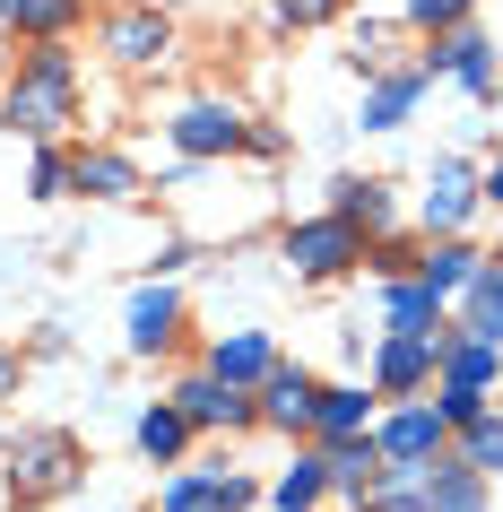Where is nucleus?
<instances>
[{"instance_id":"nucleus-12","label":"nucleus","mask_w":503,"mask_h":512,"mask_svg":"<svg viewBox=\"0 0 503 512\" xmlns=\"http://www.w3.org/2000/svg\"><path fill=\"white\" fill-rule=\"evenodd\" d=\"M269 365H278V348H269L261 330H235V339H217V348H209V374L235 382V391H243V382H269Z\"/></svg>"},{"instance_id":"nucleus-1","label":"nucleus","mask_w":503,"mask_h":512,"mask_svg":"<svg viewBox=\"0 0 503 512\" xmlns=\"http://www.w3.org/2000/svg\"><path fill=\"white\" fill-rule=\"evenodd\" d=\"M0 113H9V131L27 139H53L61 122H79V70H70V53H27L18 61V87L0 96Z\"/></svg>"},{"instance_id":"nucleus-35","label":"nucleus","mask_w":503,"mask_h":512,"mask_svg":"<svg viewBox=\"0 0 503 512\" xmlns=\"http://www.w3.org/2000/svg\"><path fill=\"white\" fill-rule=\"evenodd\" d=\"M0 131H9V113H0Z\"/></svg>"},{"instance_id":"nucleus-31","label":"nucleus","mask_w":503,"mask_h":512,"mask_svg":"<svg viewBox=\"0 0 503 512\" xmlns=\"http://www.w3.org/2000/svg\"><path fill=\"white\" fill-rule=\"evenodd\" d=\"M365 512H425V495H417V486H391V478H382V486L365 495Z\"/></svg>"},{"instance_id":"nucleus-28","label":"nucleus","mask_w":503,"mask_h":512,"mask_svg":"<svg viewBox=\"0 0 503 512\" xmlns=\"http://www.w3.org/2000/svg\"><path fill=\"white\" fill-rule=\"evenodd\" d=\"M408 27L451 35V27H469V0H408Z\"/></svg>"},{"instance_id":"nucleus-15","label":"nucleus","mask_w":503,"mask_h":512,"mask_svg":"<svg viewBox=\"0 0 503 512\" xmlns=\"http://www.w3.org/2000/svg\"><path fill=\"white\" fill-rule=\"evenodd\" d=\"M382 322L391 330H443V287H434V278H399L391 296H382Z\"/></svg>"},{"instance_id":"nucleus-34","label":"nucleus","mask_w":503,"mask_h":512,"mask_svg":"<svg viewBox=\"0 0 503 512\" xmlns=\"http://www.w3.org/2000/svg\"><path fill=\"white\" fill-rule=\"evenodd\" d=\"M0 9H18V0H0Z\"/></svg>"},{"instance_id":"nucleus-21","label":"nucleus","mask_w":503,"mask_h":512,"mask_svg":"<svg viewBox=\"0 0 503 512\" xmlns=\"http://www.w3.org/2000/svg\"><path fill=\"white\" fill-rule=\"evenodd\" d=\"M183 434H191V417L165 400V408H148V417H139V452H148V460H174V452H183Z\"/></svg>"},{"instance_id":"nucleus-24","label":"nucleus","mask_w":503,"mask_h":512,"mask_svg":"<svg viewBox=\"0 0 503 512\" xmlns=\"http://www.w3.org/2000/svg\"><path fill=\"white\" fill-rule=\"evenodd\" d=\"M79 9H87V0H18L9 18H18V35H61Z\"/></svg>"},{"instance_id":"nucleus-11","label":"nucleus","mask_w":503,"mask_h":512,"mask_svg":"<svg viewBox=\"0 0 503 512\" xmlns=\"http://www.w3.org/2000/svg\"><path fill=\"white\" fill-rule=\"evenodd\" d=\"M165 44H174V27H165L157 9H122L105 27V53L113 61H165Z\"/></svg>"},{"instance_id":"nucleus-14","label":"nucleus","mask_w":503,"mask_h":512,"mask_svg":"<svg viewBox=\"0 0 503 512\" xmlns=\"http://www.w3.org/2000/svg\"><path fill=\"white\" fill-rule=\"evenodd\" d=\"M434 70H460V87H469V96H495V44H486V35H469V27L443 35Z\"/></svg>"},{"instance_id":"nucleus-29","label":"nucleus","mask_w":503,"mask_h":512,"mask_svg":"<svg viewBox=\"0 0 503 512\" xmlns=\"http://www.w3.org/2000/svg\"><path fill=\"white\" fill-rule=\"evenodd\" d=\"M339 9H347V0H278V18H287V27H330Z\"/></svg>"},{"instance_id":"nucleus-33","label":"nucleus","mask_w":503,"mask_h":512,"mask_svg":"<svg viewBox=\"0 0 503 512\" xmlns=\"http://www.w3.org/2000/svg\"><path fill=\"white\" fill-rule=\"evenodd\" d=\"M9 382H18V356H9V348H0V391H9Z\"/></svg>"},{"instance_id":"nucleus-9","label":"nucleus","mask_w":503,"mask_h":512,"mask_svg":"<svg viewBox=\"0 0 503 512\" xmlns=\"http://www.w3.org/2000/svg\"><path fill=\"white\" fill-rule=\"evenodd\" d=\"M382 478H391V460H382V443H373V434H347V443H330V486H339L347 504H365Z\"/></svg>"},{"instance_id":"nucleus-23","label":"nucleus","mask_w":503,"mask_h":512,"mask_svg":"<svg viewBox=\"0 0 503 512\" xmlns=\"http://www.w3.org/2000/svg\"><path fill=\"white\" fill-rule=\"evenodd\" d=\"M321 486H330V460H295L287 478H278V512H304V504H321Z\"/></svg>"},{"instance_id":"nucleus-16","label":"nucleus","mask_w":503,"mask_h":512,"mask_svg":"<svg viewBox=\"0 0 503 512\" xmlns=\"http://www.w3.org/2000/svg\"><path fill=\"white\" fill-rule=\"evenodd\" d=\"M174 322H183L174 287H139V296H131V348H139V356H157L165 339H174Z\"/></svg>"},{"instance_id":"nucleus-27","label":"nucleus","mask_w":503,"mask_h":512,"mask_svg":"<svg viewBox=\"0 0 503 512\" xmlns=\"http://www.w3.org/2000/svg\"><path fill=\"white\" fill-rule=\"evenodd\" d=\"M70 183H79V157H61V148H44V157H35V200H61Z\"/></svg>"},{"instance_id":"nucleus-3","label":"nucleus","mask_w":503,"mask_h":512,"mask_svg":"<svg viewBox=\"0 0 503 512\" xmlns=\"http://www.w3.org/2000/svg\"><path fill=\"white\" fill-rule=\"evenodd\" d=\"M287 261H295V278H339L347 261H365V235H356L339 209L304 217V226H287Z\"/></svg>"},{"instance_id":"nucleus-26","label":"nucleus","mask_w":503,"mask_h":512,"mask_svg":"<svg viewBox=\"0 0 503 512\" xmlns=\"http://www.w3.org/2000/svg\"><path fill=\"white\" fill-rule=\"evenodd\" d=\"M382 191H391V183H339V217H347V226H382V217H391Z\"/></svg>"},{"instance_id":"nucleus-4","label":"nucleus","mask_w":503,"mask_h":512,"mask_svg":"<svg viewBox=\"0 0 503 512\" xmlns=\"http://www.w3.org/2000/svg\"><path fill=\"white\" fill-rule=\"evenodd\" d=\"M373 443H382V460H391V478H417L425 460H443L451 417H443V408H399V417L373 434Z\"/></svg>"},{"instance_id":"nucleus-25","label":"nucleus","mask_w":503,"mask_h":512,"mask_svg":"<svg viewBox=\"0 0 503 512\" xmlns=\"http://www.w3.org/2000/svg\"><path fill=\"white\" fill-rule=\"evenodd\" d=\"M425 278L451 296V287H469V278H477V252H469V243H434V252H425Z\"/></svg>"},{"instance_id":"nucleus-19","label":"nucleus","mask_w":503,"mask_h":512,"mask_svg":"<svg viewBox=\"0 0 503 512\" xmlns=\"http://www.w3.org/2000/svg\"><path fill=\"white\" fill-rule=\"evenodd\" d=\"M79 191H96V200H139V165L96 148V157H79Z\"/></svg>"},{"instance_id":"nucleus-8","label":"nucleus","mask_w":503,"mask_h":512,"mask_svg":"<svg viewBox=\"0 0 503 512\" xmlns=\"http://www.w3.org/2000/svg\"><path fill=\"white\" fill-rule=\"evenodd\" d=\"M313 408H321V382L304 374V365H269V382H261V417L269 426H313Z\"/></svg>"},{"instance_id":"nucleus-2","label":"nucleus","mask_w":503,"mask_h":512,"mask_svg":"<svg viewBox=\"0 0 503 512\" xmlns=\"http://www.w3.org/2000/svg\"><path fill=\"white\" fill-rule=\"evenodd\" d=\"M79 434H61V426H44V434H18V452H9V486H18V504H53V495H70L79 486Z\"/></svg>"},{"instance_id":"nucleus-30","label":"nucleus","mask_w":503,"mask_h":512,"mask_svg":"<svg viewBox=\"0 0 503 512\" xmlns=\"http://www.w3.org/2000/svg\"><path fill=\"white\" fill-rule=\"evenodd\" d=\"M443 417H451V434H460L469 417H486V391H460V382H443Z\"/></svg>"},{"instance_id":"nucleus-22","label":"nucleus","mask_w":503,"mask_h":512,"mask_svg":"<svg viewBox=\"0 0 503 512\" xmlns=\"http://www.w3.org/2000/svg\"><path fill=\"white\" fill-rule=\"evenodd\" d=\"M460 460H469V469H503V417H495V408L460 426Z\"/></svg>"},{"instance_id":"nucleus-6","label":"nucleus","mask_w":503,"mask_h":512,"mask_svg":"<svg viewBox=\"0 0 503 512\" xmlns=\"http://www.w3.org/2000/svg\"><path fill=\"white\" fill-rule=\"evenodd\" d=\"M243 113L235 105H183L174 113V148H183V157H226V148H243Z\"/></svg>"},{"instance_id":"nucleus-13","label":"nucleus","mask_w":503,"mask_h":512,"mask_svg":"<svg viewBox=\"0 0 503 512\" xmlns=\"http://www.w3.org/2000/svg\"><path fill=\"white\" fill-rule=\"evenodd\" d=\"M460 330H477V339L503 348V261H477V278L460 287Z\"/></svg>"},{"instance_id":"nucleus-5","label":"nucleus","mask_w":503,"mask_h":512,"mask_svg":"<svg viewBox=\"0 0 503 512\" xmlns=\"http://www.w3.org/2000/svg\"><path fill=\"white\" fill-rule=\"evenodd\" d=\"M443 348H451V330H391L382 339V391H417L425 374H443Z\"/></svg>"},{"instance_id":"nucleus-17","label":"nucleus","mask_w":503,"mask_h":512,"mask_svg":"<svg viewBox=\"0 0 503 512\" xmlns=\"http://www.w3.org/2000/svg\"><path fill=\"white\" fill-rule=\"evenodd\" d=\"M469 209H477V183L460 174V165H434V183H425V226H434V235H451Z\"/></svg>"},{"instance_id":"nucleus-7","label":"nucleus","mask_w":503,"mask_h":512,"mask_svg":"<svg viewBox=\"0 0 503 512\" xmlns=\"http://www.w3.org/2000/svg\"><path fill=\"white\" fill-rule=\"evenodd\" d=\"M417 495H425V512H486V469H469V460H425Z\"/></svg>"},{"instance_id":"nucleus-18","label":"nucleus","mask_w":503,"mask_h":512,"mask_svg":"<svg viewBox=\"0 0 503 512\" xmlns=\"http://www.w3.org/2000/svg\"><path fill=\"white\" fill-rule=\"evenodd\" d=\"M417 96H425V70H399V79H382L365 96V131H399L408 113H417Z\"/></svg>"},{"instance_id":"nucleus-20","label":"nucleus","mask_w":503,"mask_h":512,"mask_svg":"<svg viewBox=\"0 0 503 512\" xmlns=\"http://www.w3.org/2000/svg\"><path fill=\"white\" fill-rule=\"evenodd\" d=\"M365 417H373V400L356 391V382H339V391H321V408H313V426L330 434V443H347V434H365Z\"/></svg>"},{"instance_id":"nucleus-32","label":"nucleus","mask_w":503,"mask_h":512,"mask_svg":"<svg viewBox=\"0 0 503 512\" xmlns=\"http://www.w3.org/2000/svg\"><path fill=\"white\" fill-rule=\"evenodd\" d=\"M477 200H495V209H503V157H495V174H486V191H477Z\"/></svg>"},{"instance_id":"nucleus-10","label":"nucleus","mask_w":503,"mask_h":512,"mask_svg":"<svg viewBox=\"0 0 503 512\" xmlns=\"http://www.w3.org/2000/svg\"><path fill=\"white\" fill-rule=\"evenodd\" d=\"M174 408H183L191 426H243V417H252V400H243L235 382H217V374H191V382H174Z\"/></svg>"}]
</instances>
